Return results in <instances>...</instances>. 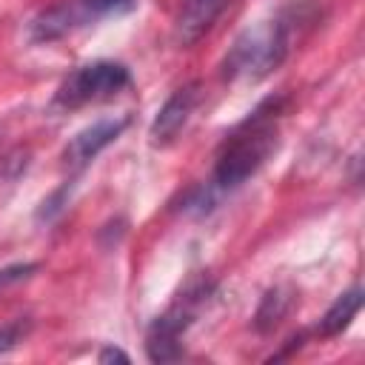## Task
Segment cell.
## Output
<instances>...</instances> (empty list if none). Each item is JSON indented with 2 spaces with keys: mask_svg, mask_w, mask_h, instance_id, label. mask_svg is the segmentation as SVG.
<instances>
[{
  "mask_svg": "<svg viewBox=\"0 0 365 365\" xmlns=\"http://www.w3.org/2000/svg\"><path fill=\"white\" fill-rule=\"evenodd\" d=\"M228 0H182L177 23H174V37L180 46L197 43L222 14Z\"/></svg>",
  "mask_w": 365,
  "mask_h": 365,
  "instance_id": "cell-8",
  "label": "cell"
},
{
  "mask_svg": "<svg viewBox=\"0 0 365 365\" xmlns=\"http://www.w3.org/2000/svg\"><path fill=\"white\" fill-rule=\"evenodd\" d=\"M291 34L285 20H268L259 23L237 37L225 57V77H242V80H262L271 74L288 54Z\"/></svg>",
  "mask_w": 365,
  "mask_h": 365,
  "instance_id": "cell-2",
  "label": "cell"
},
{
  "mask_svg": "<svg viewBox=\"0 0 365 365\" xmlns=\"http://www.w3.org/2000/svg\"><path fill=\"white\" fill-rule=\"evenodd\" d=\"M128 83H131V74L123 63L97 60V63L74 68L60 83V88L54 94V106L57 108H80L86 103H97V100H106V97L117 94Z\"/></svg>",
  "mask_w": 365,
  "mask_h": 365,
  "instance_id": "cell-4",
  "label": "cell"
},
{
  "mask_svg": "<svg viewBox=\"0 0 365 365\" xmlns=\"http://www.w3.org/2000/svg\"><path fill=\"white\" fill-rule=\"evenodd\" d=\"M29 328H31V322L29 319H11V322H6V325H0V356L3 354H9L26 334H29Z\"/></svg>",
  "mask_w": 365,
  "mask_h": 365,
  "instance_id": "cell-11",
  "label": "cell"
},
{
  "mask_svg": "<svg viewBox=\"0 0 365 365\" xmlns=\"http://www.w3.org/2000/svg\"><path fill=\"white\" fill-rule=\"evenodd\" d=\"M31 271H37V265H34V262H23V265H9V268H3V271H0V288H6V285H11V282L26 279Z\"/></svg>",
  "mask_w": 365,
  "mask_h": 365,
  "instance_id": "cell-12",
  "label": "cell"
},
{
  "mask_svg": "<svg viewBox=\"0 0 365 365\" xmlns=\"http://www.w3.org/2000/svg\"><path fill=\"white\" fill-rule=\"evenodd\" d=\"M134 6H137V0H71V3H60V6L40 11L31 20L29 37L34 43H51L77 26H86V23H94L103 17H123Z\"/></svg>",
  "mask_w": 365,
  "mask_h": 365,
  "instance_id": "cell-3",
  "label": "cell"
},
{
  "mask_svg": "<svg viewBox=\"0 0 365 365\" xmlns=\"http://www.w3.org/2000/svg\"><path fill=\"white\" fill-rule=\"evenodd\" d=\"M279 108H282V97H268L225 137V143L217 154L208 197L240 188L248 177H254L265 165V160L277 148Z\"/></svg>",
  "mask_w": 365,
  "mask_h": 365,
  "instance_id": "cell-1",
  "label": "cell"
},
{
  "mask_svg": "<svg viewBox=\"0 0 365 365\" xmlns=\"http://www.w3.org/2000/svg\"><path fill=\"white\" fill-rule=\"evenodd\" d=\"M97 362H100V365H111V362H123V365H128L131 359H128V354H125V351H120V348L108 345V348H103V351L97 354Z\"/></svg>",
  "mask_w": 365,
  "mask_h": 365,
  "instance_id": "cell-13",
  "label": "cell"
},
{
  "mask_svg": "<svg viewBox=\"0 0 365 365\" xmlns=\"http://www.w3.org/2000/svg\"><path fill=\"white\" fill-rule=\"evenodd\" d=\"M202 297H205V288H194L185 297H180L163 317L154 319L145 336V354L151 362H174L182 356V334L194 322V314Z\"/></svg>",
  "mask_w": 365,
  "mask_h": 365,
  "instance_id": "cell-5",
  "label": "cell"
},
{
  "mask_svg": "<svg viewBox=\"0 0 365 365\" xmlns=\"http://www.w3.org/2000/svg\"><path fill=\"white\" fill-rule=\"evenodd\" d=\"M128 125V117H108V120H97L91 125H86L83 131H77L71 137V143L66 145V163L71 168H83L86 163H91L108 143H114L123 128Z\"/></svg>",
  "mask_w": 365,
  "mask_h": 365,
  "instance_id": "cell-7",
  "label": "cell"
},
{
  "mask_svg": "<svg viewBox=\"0 0 365 365\" xmlns=\"http://www.w3.org/2000/svg\"><path fill=\"white\" fill-rule=\"evenodd\" d=\"M200 100V83H188L182 88H177L165 103L163 108L157 111L151 128H148V137L154 145H168L177 140V134L185 128V123L191 120L194 114V106Z\"/></svg>",
  "mask_w": 365,
  "mask_h": 365,
  "instance_id": "cell-6",
  "label": "cell"
},
{
  "mask_svg": "<svg viewBox=\"0 0 365 365\" xmlns=\"http://www.w3.org/2000/svg\"><path fill=\"white\" fill-rule=\"evenodd\" d=\"M359 308H362V288H359V285H354L351 291L339 294V297H336V302L325 311V317L319 319V334L334 336V334L345 331V328L351 325V319H354V314H356Z\"/></svg>",
  "mask_w": 365,
  "mask_h": 365,
  "instance_id": "cell-9",
  "label": "cell"
},
{
  "mask_svg": "<svg viewBox=\"0 0 365 365\" xmlns=\"http://www.w3.org/2000/svg\"><path fill=\"white\" fill-rule=\"evenodd\" d=\"M288 305H291L288 291H282V288H271V291L262 297L259 308H257V317H254L257 331H271L274 325H279V319L285 317Z\"/></svg>",
  "mask_w": 365,
  "mask_h": 365,
  "instance_id": "cell-10",
  "label": "cell"
}]
</instances>
